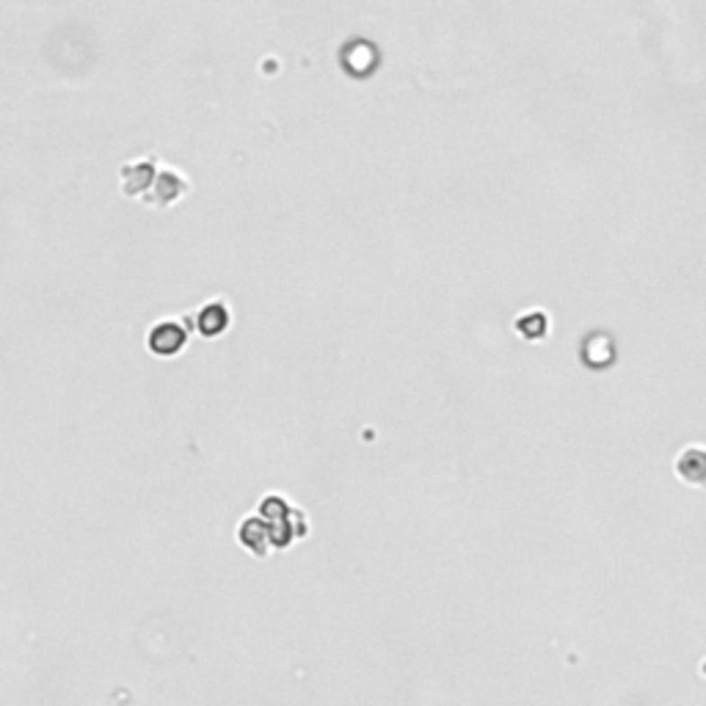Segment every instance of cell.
<instances>
[{"instance_id": "cell-1", "label": "cell", "mask_w": 706, "mask_h": 706, "mask_svg": "<svg viewBox=\"0 0 706 706\" xmlns=\"http://www.w3.org/2000/svg\"><path fill=\"white\" fill-rule=\"evenodd\" d=\"M191 191V183H188V176L180 171V168H174V166H160L158 176H155V183L149 188V194L141 199L147 207H155V210H166L171 204L180 202L186 194Z\"/></svg>"}, {"instance_id": "cell-2", "label": "cell", "mask_w": 706, "mask_h": 706, "mask_svg": "<svg viewBox=\"0 0 706 706\" xmlns=\"http://www.w3.org/2000/svg\"><path fill=\"white\" fill-rule=\"evenodd\" d=\"M160 171L158 158H139V160H127L119 168V191L127 199H144L155 183V176Z\"/></svg>"}, {"instance_id": "cell-3", "label": "cell", "mask_w": 706, "mask_h": 706, "mask_svg": "<svg viewBox=\"0 0 706 706\" xmlns=\"http://www.w3.org/2000/svg\"><path fill=\"white\" fill-rule=\"evenodd\" d=\"M188 331L191 329L186 326V321H158L147 331V348H149L152 357L171 359L186 348Z\"/></svg>"}, {"instance_id": "cell-4", "label": "cell", "mask_w": 706, "mask_h": 706, "mask_svg": "<svg viewBox=\"0 0 706 706\" xmlns=\"http://www.w3.org/2000/svg\"><path fill=\"white\" fill-rule=\"evenodd\" d=\"M230 306L227 301H221V298H213L207 303H202L194 315L186 318V326L196 334H202L204 339H213V337H221L227 329H230Z\"/></svg>"}, {"instance_id": "cell-5", "label": "cell", "mask_w": 706, "mask_h": 706, "mask_svg": "<svg viewBox=\"0 0 706 706\" xmlns=\"http://www.w3.org/2000/svg\"><path fill=\"white\" fill-rule=\"evenodd\" d=\"M238 541H240V547H246L254 557H265V555H268V549L274 547L268 521L259 519V516L243 519V521L238 524Z\"/></svg>"}, {"instance_id": "cell-6", "label": "cell", "mask_w": 706, "mask_h": 706, "mask_svg": "<svg viewBox=\"0 0 706 706\" xmlns=\"http://www.w3.org/2000/svg\"><path fill=\"white\" fill-rule=\"evenodd\" d=\"M674 466H676V475H679L684 483H690V485H706V448H701V445L684 448V450L676 456Z\"/></svg>"}, {"instance_id": "cell-7", "label": "cell", "mask_w": 706, "mask_h": 706, "mask_svg": "<svg viewBox=\"0 0 706 706\" xmlns=\"http://www.w3.org/2000/svg\"><path fill=\"white\" fill-rule=\"evenodd\" d=\"M513 329L521 339H530V342H536V339H544L547 331H549V315L544 312V309H530V312H521L516 321H513Z\"/></svg>"}]
</instances>
